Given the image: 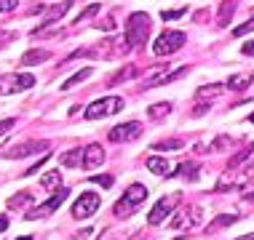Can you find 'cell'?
<instances>
[{"instance_id":"18","label":"cell","mask_w":254,"mask_h":240,"mask_svg":"<svg viewBox=\"0 0 254 240\" xmlns=\"http://www.w3.org/2000/svg\"><path fill=\"white\" fill-rule=\"evenodd\" d=\"M94 75V67H83V70H78L75 75H70V78L64 80V83H62V91H72L75 86H80L83 83V80H88Z\"/></svg>"},{"instance_id":"36","label":"cell","mask_w":254,"mask_h":240,"mask_svg":"<svg viewBox=\"0 0 254 240\" xmlns=\"http://www.w3.org/2000/svg\"><path fill=\"white\" fill-rule=\"evenodd\" d=\"M11 40H16V32H11V30H0V48H5L11 43Z\"/></svg>"},{"instance_id":"41","label":"cell","mask_w":254,"mask_h":240,"mask_svg":"<svg viewBox=\"0 0 254 240\" xmlns=\"http://www.w3.org/2000/svg\"><path fill=\"white\" fill-rule=\"evenodd\" d=\"M97 27H99V30H105V32H113L115 30V22H113V16H107L105 22H99Z\"/></svg>"},{"instance_id":"16","label":"cell","mask_w":254,"mask_h":240,"mask_svg":"<svg viewBox=\"0 0 254 240\" xmlns=\"http://www.w3.org/2000/svg\"><path fill=\"white\" fill-rule=\"evenodd\" d=\"M246 179H249V176H246V171H244L241 176H233L230 171H228V174H222V176H219V182H217V190L222 192V190H236V187H244V184H246Z\"/></svg>"},{"instance_id":"5","label":"cell","mask_w":254,"mask_h":240,"mask_svg":"<svg viewBox=\"0 0 254 240\" xmlns=\"http://www.w3.org/2000/svg\"><path fill=\"white\" fill-rule=\"evenodd\" d=\"M123 109V99L121 96H105V99H97L86 107V120H102L110 118V115H118Z\"/></svg>"},{"instance_id":"12","label":"cell","mask_w":254,"mask_h":240,"mask_svg":"<svg viewBox=\"0 0 254 240\" xmlns=\"http://www.w3.org/2000/svg\"><path fill=\"white\" fill-rule=\"evenodd\" d=\"M201 205H190V208H185L182 214H177L174 219L169 222V227L171 230H185V227H193V224L201 222Z\"/></svg>"},{"instance_id":"22","label":"cell","mask_w":254,"mask_h":240,"mask_svg":"<svg viewBox=\"0 0 254 240\" xmlns=\"http://www.w3.org/2000/svg\"><path fill=\"white\" fill-rule=\"evenodd\" d=\"M225 91V86H219V83H211V86H201V88H198V91H195V99H217V96L219 94H222Z\"/></svg>"},{"instance_id":"17","label":"cell","mask_w":254,"mask_h":240,"mask_svg":"<svg viewBox=\"0 0 254 240\" xmlns=\"http://www.w3.org/2000/svg\"><path fill=\"white\" fill-rule=\"evenodd\" d=\"M51 53L43 51V48H30V51L22 56V67H35V64H43V61H49Z\"/></svg>"},{"instance_id":"43","label":"cell","mask_w":254,"mask_h":240,"mask_svg":"<svg viewBox=\"0 0 254 240\" xmlns=\"http://www.w3.org/2000/svg\"><path fill=\"white\" fill-rule=\"evenodd\" d=\"M241 51L246 53V56H254V40H249V43H246V46L241 48Z\"/></svg>"},{"instance_id":"8","label":"cell","mask_w":254,"mask_h":240,"mask_svg":"<svg viewBox=\"0 0 254 240\" xmlns=\"http://www.w3.org/2000/svg\"><path fill=\"white\" fill-rule=\"evenodd\" d=\"M99 205H102V197L97 195V192H88L86 190V192H80L78 200L72 203V216L78 219V222H80V219H88V216L97 214Z\"/></svg>"},{"instance_id":"46","label":"cell","mask_w":254,"mask_h":240,"mask_svg":"<svg viewBox=\"0 0 254 240\" xmlns=\"http://www.w3.org/2000/svg\"><path fill=\"white\" fill-rule=\"evenodd\" d=\"M236 240H254V232H249V235H241V238H236Z\"/></svg>"},{"instance_id":"27","label":"cell","mask_w":254,"mask_h":240,"mask_svg":"<svg viewBox=\"0 0 254 240\" xmlns=\"http://www.w3.org/2000/svg\"><path fill=\"white\" fill-rule=\"evenodd\" d=\"M40 184H43L46 190L59 187V184H62V174H59V168H57V171H49V174H43V179H40Z\"/></svg>"},{"instance_id":"23","label":"cell","mask_w":254,"mask_h":240,"mask_svg":"<svg viewBox=\"0 0 254 240\" xmlns=\"http://www.w3.org/2000/svg\"><path fill=\"white\" fill-rule=\"evenodd\" d=\"M198 168H201L198 163H182V166L174 168V171H177L174 176H185L188 182H195V179H198Z\"/></svg>"},{"instance_id":"44","label":"cell","mask_w":254,"mask_h":240,"mask_svg":"<svg viewBox=\"0 0 254 240\" xmlns=\"http://www.w3.org/2000/svg\"><path fill=\"white\" fill-rule=\"evenodd\" d=\"M5 230H8V219L0 216V232H5Z\"/></svg>"},{"instance_id":"49","label":"cell","mask_w":254,"mask_h":240,"mask_svg":"<svg viewBox=\"0 0 254 240\" xmlns=\"http://www.w3.org/2000/svg\"><path fill=\"white\" fill-rule=\"evenodd\" d=\"M249 120H252V123H254V112H252V115H249Z\"/></svg>"},{"instance_id":"20","label":"cell","mask_w":254,"mask_h":240,"mask_svg":"<svg viewBox=\"0 0 254 240\" xmlns=\"http://www.w3.org/2000/svg\"><path fill=\"white\" fill-rule=\"evenodd\" d=\"M80 163H83V149H70V152H64L59 157V166H64V168H75Z\"/></svg>"},{"instance_id":"14","label":"cell","mask_w":254,"mask_h":240,"mask_svg":"<svg viewBox=\"0 0 254 240\" xmlns=\"http://www.w3.org/2000/svg\"><path fill=\"white\" fill-rule=\"evenodd\" d=\"M145 166H147V171H150V174H158V176H166V179H169V176H171V163L166 160V157H161V155H150Z\"/></svg>"},{"instance_id":"29","label":"cell","mask_w":254,"mask_h":240,"mask_svg":"<svg viewBox=\"0 0 254 240\" xmlns=\"http://www.w3.org/2000/svg\"><path fill=\"white\" fill-rule=\"evenodd\" d=\"M241 216H228V214H222V216H217L214 222L209 224V232H214V230H222V227H228V224H236Z\"/></svg>"},{"instance_id":"26","label":"cell","mask_w":254,"mask_h":240,"mask_svg":"<svg viewBox=\"0 0 254 240\" xmlns=\"http://www.w3.org/2000/svg\"><path fill=\"white\" fill-rule=\"evenodd\" d=\"M136 75H139V70L128 64L126 70H118V72H115L113 78H110V83H113V86H115V83H123V80H131V78H136Z\"/></svg>"},{"instance_id":"7","label":"cell","mask_w":254,"mask_h":240,"mask_svg":"<svg viewBox=\"0 0 254 240\" xmlns=\"http://www.w3.org/2000/svg\"><path fill=\"white\" fill-rule=\"evenodd\" d=\"M180 200H182V192H171V195H166V197H161L155 205H153V211L147 214V224H153V227H158V224H163V219H166L171 211L180 205Z\"/></svg>"},{"instance_id":"21","label":"cell","mask_w":254,"mask_h":240,"mask_svg":"<svg viewBox=\"0 0 254 240\" xmlns=\"http://www.w3.org/2000/svg\"><path fill=\"white\" fill-rule=\"evenodd\" d=\"M252 155H254V142L249 144V147H244L241 152H236V155L230 157V163H228V171H233V168H238V166H244V163L249 160Z\"/></svg>"},{"instance_id":"11","label":"cell","mask_w":254,"mask_h":240,"mask_svg":"<svg viewBox=\"0 0 254 240\" xmlns=\"http://www.w3.org/2000/svg\"><path fill=\"white\" fill-rule=\"evenodd\" d=\"M46 149H49V142L32 139V142H24V144H13L8 152H5V157H8V160H13V157H30V155H38V152H46Z\"/></svg>"},{"instance_id":"47","label":"cell","mask_w":254,"mask_h":240,"mask_svg":"<svg viewBox=\"0 0 254 240\" xmlns=\"http://www.w3.org/2000/svg\"><path fill=\"white\" fill-rule=\"evenodd\" d=\"M246 200H252V203H254V192H249V195H246Z\"/></svg>"},{"instance_id":"37","label":"cell","mask_w":254,"mask_h":240,"mask_svg":"<svg viewBox=\"0 0 254 240\" xmlns=\"http://www.w3.org/2000/svg\"><path fill=\"white\" fill-rule=\"evenodd\" d=\"M88 182H94V184H102V187H113V176H88Z\"/></svg>"},{"instance_id":"38","label":"cell","mask_w":254,"mask_h":240,"mask_svg":"<svg viewBox=\"0 0 254 240\" xmlns=\"http://www.w3.org/2000/svg\"><path fill=\"white\" fill-rule=\"evenodd\" d=\"M13 126H16V120H13V118H5V120H0V139H3V136L8 134Z\"/></svg>"},{"instance_id":"25","label":"cell","mask_w":254,"mask_h":240,"mask_svg":"<svg viewBox=\"0 0 254 240\" xmlns=\"http://www.w3.org/2000/svg\"><path fill=\"white\" fill-rule=\"evenodd\" d=\"M49 35H59V22H46L43 27L30 32V38H49Z\"/></svg>"},{"instance_id":"28","label":"cell","mask_w":254,"mask_h":240,"mask_svg":"<svg viewBox=\"0 0 254 240\" xmlns=\"http://www.w3.org/2000/svg\"><path fill=\"white\" fill-rule=\"evenodd\" d=\"M27 203H32V192H16L13 197H8V208H22Z\"/></svg>"},{"instance_id":"1","label":"cell","mask_w":254,"mask_h":240,"mask_svg":"<svg viewBox=\"0 0 254 240\" xmlns=\"http://www.w3.org/2000/svg\"><path fill=\"white\" fill-rule=\"evenodd\" d=\"M123 35H126L131 51H134V48H139V46H145L147 38H150V16L145 11L131 13V16L126 19V32H123Z\"/></svg>"},{"instance_id":"40","label":"cell","mask_w":254,"mask_h":240,"mask_svg":"<svg viewBox=\"0 0 254 240\" xmlns=\"http://www.w3.org/2000/svg\"><path fill=\"white\" fill-rule=\"evenodd\" d=\"M19 5V0H0V13H8Z\"/></svg>"},{"instance_id":"45","label":"cell","mask_w":254,"mask_h":240,"mask_svg":"<svg viewBox=\"0 0 254 240\" xmlns=\"http://www.w3.org/2000/svg\"><path fill=\"white\" fill-rule=\"evenodd\" d=\"M246 176H249V179L254 176V163H249V166H246Z\"/></svg>"},{"instance_id":"2","label":"cell","mask_w":254,"mask_h":240,"mask_svg":"<svg viewBox=\"0 0 254 240\" xmlns=\"http://www.w3.org/2000/svg\"><path fill=\"white\" fill-rule=\"evenodd\" d=\"M190 67L182 64V67H150V75L145 80H142V88L150 91V88H158V86H166V83H174V80H180L182 75H188Z\"/></svg>"},{"instance_id":"31","label":"cell","mask_w":254,"mask_h":240,"mask_svg":"<svg viewBox=\"0 0 254 240\" xmlns=\"http://www.w3.org/2000/svg\"><path fill=\"white\" fill-rule=\"evenodd\" d=\"M99 11H102V5H99V3H91V5H88V8H86V11H80V13H78V19H75V24H83L86 19L97 16Z\"/></svg>"},{"instance_id":"10","label":"cell","mask_w":254,"mask_h":240,"mask_svg":"<svg viewBox=\"0 0 254 240\" xmlns=\"http://www.w3.org/2000/svg\"><path fill=\"white\" fill-rule=\"evenodd\" d=\"M142 136V123H121V126H115V128H110V134H107V139L110 142H115V144H126V142H134V139H139Z\"/></svg>"},{"instance_id":"6","label":"cell","mask_w":254,"mask_h":240,"mask_svg":"<svg viewBox=\"0 0 254 240\" xmlns=\"http://www.w3.org/2000/svg\"><path fill=\"white\" fill-rule=\"evenodd\" d=\"M35 86V75L32 72H8L0 75V96L5 94H16V91H27Z\"/></svg>"},{"instance_id":"39","label":"cell","mask_w":254,"mask_h":240,"mask_svg":"<svg viewBox=\"0 0 254 240\" xmlns=\"http://www.w3.org/2000/svg\"><path fill=\"white\" fill-rule=\"evenodd\" d=\"M182 13H185V8H177V11H163V13H161V19H163V22H174V19H180Z\"/></svg>"},{"instance_id":"24","label":"cell","mask_w":254,"mask_h":240,"mask_svg":"<svg viewBox=\"0 0 254 240\" xmlns=\"http://www.w3.org/2000/svg\"><path fill=\"white\" fill-rule=\"evenodd\" d=\"M169 112H171V101H158V104H153L147 109V118L150 120H161V118H166Z\"/></svg>"},{"instance_id":"35","label":"cell","mask_w":254,"mask_h":240,"mask_svg":"<svg viewBox=\"0 0 254 240\" xmlns=\"http://www.w3.org/2000/svg\"><path fill=\"white\" fill-rule=\"evenodd\" d=\"M49 157H51V155H49V152H46V155H43V157H40V160L35 163V166H32V168H27V171H24V174H22V176H32V174H38V171H40V168H43V166H46V160H49Z\"/></svg>"},{"instance_id":"19","label":"cell","mask_w":254,"mask_h":240,"mask_svg":"<svg viewBox=\"0 0 254 240\" xmlns=\"http://www.w3.org/2000/svg\"><path fill=\"white\" fill-rule=\"evenodd\" d=\"M233 13H236V0H225L222 5H219V16H217V27H228Z\"/></svg>"},{"instance_id":"9","label":"cell","mask_w":254,"mask_h":240,"mask_svg":"<svg viewBox=\"0 0 254 240\" xmlns=\"http://www.w3.org/2000/svg\"><path fill=\"white\" fill-rule=\"evenodd\" d=\"M67 195H70L67 190H59L57 195H51L43 205H38V208L27 211V216H24V219H27V222H38V219H43V216H51L54 211H59V205L67 200Z\"/></svg>"},{"instance_id":"34","label":"cell","mask_w":254,"mask_h":240,"mask_svg":"<svg viewBox=\"0 0 254 240\" xmlns=\"http://www.w3.org/2000/svg\"><path fill=\"white\" fill-rule=\"evenodd\" d=\"M249 32H254V16L246 19L241 27H236V30H233V38H244V35H249Z\"/></svg>"},{"instance_id":"32","label":"cell","mask_w":254,"mask_h":240,"mask_svg":"<svg viewBox=\"0 0 254 240\" xmlns=\"http://www.w3.org/2000/svg\"><path fill=\"white\" fill-rule=\"evenodd\" d=\"M70 8H72V3H62V5H57V8H51V13H49V19H46V22H57V19H62Z\"/></svg>"},{"instance_id":"3","label":"cell","mask_w":254,"mask_h":240,"mask_svg":"<svg viewBox=\"0 0 254 240\" xmlns=\"http://www.w3.org/2000/svg\"><path fill=\"white\" fill-rule=\"evenodd\" d=\"M147 200V187L145 184H131V187L126 190V195H123V200L115 203V208H113V214L123 219V216H131L136 208H139L142 203Z\"/></svg>"},{"instance_id":"13","label":"cell","mask_w":254,"mask_h":240,"mask_svg":"<svg viewBox=\"0 0 254 240\" xmlns=\"http://www.w3.org/2000/svg\"><path fill=\"white\" fill-rule=\"evenodd\" d=\"M105 149L99 147V144H88V147L83 149V163H80V166H83L86 171H94V168H99L102 163H105Z\"/></svg>"},{"instance_id":"30","label":"cell","mask_w":254,"mask_h":240,"mask_svg":"<svg viewBox=\"0 0 254 240\" xmlns=\"http://www.w3.org/2000/svg\"><path fill=\"white\" fill-rule=\"evenodd\" d=\"M182 147H185L182 139H166V142H155L153 144L155 152H163V149H182Z\"/></svg>"},{"instance_id":"42","label":"cell","mask_w":254,"mask_h":240,"mask_svg":"<svg viewBox=\"0 0 254 240\" xmlns=\"http://www.w3.org/2000/svg\"><path fill=\"white\" fill-rule=\"evenodd\" d=\"M211 109V104H198V107H193V118H201V115H206Z\"/></svg>"},{"instance_id":"15","label":"cell","mask_w":254,"mask_h":240,"mask_svg":"<svg viewBox=\"0 0 254 240\" xmlns=\"http://www.w3.org/2000/svg\"><path fill=\"white\" fill-rule=\"evenodd\" d=\"M252 80H254V72H238V75H230L225 88H230V91H246L252 86Z\"/></svg>"},{"instance_id":"48","label":"cell","mask_w":254,"mask_h":240,"mask_svg":"<svg viewBox=\"0 0 254 240\" xmlns=\"http://www.w3.org/2000/svg\"><path fill=\"white\" fill-rule=\"evenodd\" d=\"M19 240H32V235H24V238H19Z\"/></svg>"},{"instance_id":"4","label":"cell","mask_w":254,"mask_h":240,"mask_svg":"<svg viewBox=\"0 0 254 240\" xmlns=\"http://www.w3.org/2000/svg\"><path fill=\"white\" fill-rule=\"evenodd\" d=\"M185 43H188V35H185V32L166 30V32H161V35L155 38L153 53H155V56H171V53H177Z\"/></svg>"},{"instance_id":"33","label":"cell","mask_w":254,"mask_h":240,"mask_svg":"<svg viewBox=\"0 0 254 240\" xmlns=\"http://www.w3.org/2000/svg\"><path fill=\"white\" fill-rule=\"evenodd\" d=\"M230 144H233V139H230V136H225V134H222V136H217V139L209 144V149H211V152H219V149L230 147Z\"/></svg>"}]
</instances>
